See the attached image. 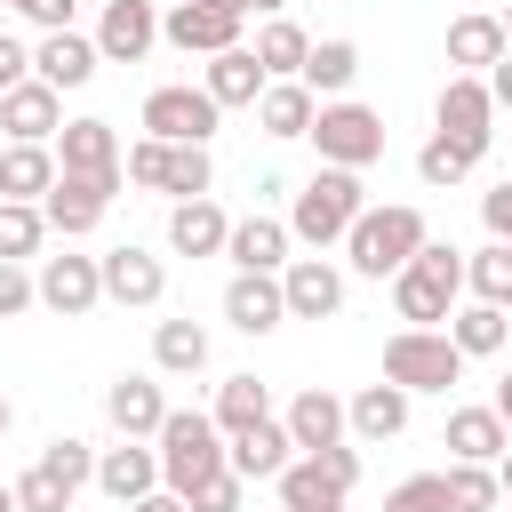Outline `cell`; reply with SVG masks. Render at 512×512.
<instances>
[{
    "label": "cell",
    "mask_w": 512,
    "mask_h": 512,
    "mask_svg": "<svg viewBox=\"0 0 512 512\" xmlns=\"http://www.w3.org/2000/svg\"><path fill=\"white\" fill-rule=\"evenodd\" d=\"M464 304V256L448 240H424L400 272H392V312L408 328H448V312Z\"/></svg>",
    "instance_id": "obj_1"
},
{
    "label": "cell",
    "mask_w": 512,
    "mask_h": 512,
    "mask_svg": "<svg viewBox=\"0 0 512 512\" xmlns=\"http://www.w3.org/2000/svg\"><path fill=\"white\" fill-rule=\"evenodd\" d=\"M360 208H368V192H360L352 168H312V176L296 184V200H288V240H304V248L320 256V248H336V240L360 224Z\"/></svg>",
    "instance_id": "obj_2"
},
{
    "label": "cell",
    "mask_w": 512,
    "mask_h": 512,
    "mask_svg": "<svg viewBox=\"0 0 512 512\" xmlns=\"http://www.w3.org/2000/svg\"><path fill=\"white\" fill-rule=\"evenodd\" d=\"M424 240H432V232H424V208L384 200V208H360V224L344 232V264H352L360 280H392Z\"/></svg>",
    "instance_id": "obj_3"
},
{
    "label": "cell",
    "mask_w": 512,
    "mask_h": 512,
    "mask_svg": "<svg viewBox=\"0 0 512 512\" xmlns=\"http://www.w3.org/2000/svg\"><path fill=\"white\" fill-rule=\"evenodd\" d=\"M152 440H160L152 456H160V488L168 496H192L208 472H224V432L208 424V408H168Z\"/></svg>",
    "instance_id": "obj_4"
},
{
    "label": "cell",
    "mask_w": 512,
    "mask_h": 512,
    "mask_svg": "<svg viewBox=\"0 0 512 512\" xmlns=\"http://www.w3.org/2000/svg\"><path fill=\"white\" fill-rule=\"evenodd\" d=\"M120 176L144 184V192H168V200H208L216 160H208V144H160V136H136V144L120 152Z\"/></svg>",
    "instance_id": "obj_5"
},
{
    "label": "cell",
    "mask_w": 512,
    "mask_h": 512,
    "mask_svg": "<svg viewBox=\"0 0 512 512\" xmlns=\"http://www.w3.org/2000/svg\"><path fill=\"white\" fill-rule=\"evenodd\" d=\"M304 136L320 144V168H352V176H360V168H376V160H384V112H376V104H360V96L320 104Z\"/></svg>",
    "instance_id": "obj_6"
},
{
    "label": "cell",
    "mask_w": 512,
    "mask_h": 512,
    "mask_svg": "<svg viewBox=\"0 0 512 512\" xmlns=\"http://www.w3.org/2000/svg\"><path fill=\"white\" fill-rule=\"evenodd\" d=\"M384 384H400L408 400L416 392H448V384H464V352L448 344V328H400L384 344Z\"/></svg>",
    "instance_id": "obj_7"
},
{
    "label": "cell",
    "mask_w": 512,
    "mask_h": 512,
    "mask_svg": "<svg viewBox=\"0 0 512 512\" xmlns=\"http://www.w3.org/2000/svg\"><path fill=\"white\" fill-rule=\"evenodd\" d=\"M216 120H224V112H216L208 88H192V80H168V88L144 96V136H160V144H208Z\"/></svg>",
    "instance_id": "obj_8"
},
{
    "label": "cell",
    "mask_w": 512,
    "mask_h": 512,
    "mask_svg": "<svg viewBox=\"0 0 512 512\" xmlns=\"http://www.w3.org/2000/svg\"><path fill=\"white\" fill-rule=\"evenodd\" d=\"M432 136H448V144H464V152L480 160V152H488V136H496L488 80H472V72H448V88H440V104H432Z\"/></svg>",
    "instance_id": "obj_9"
},
{
    "label": "cell",
    "mask_w": 512,
    "mask_h": 512,
    "mask_svg": "<svg viewBox=\"0 0 512 512\" xmlns=\"http://www.w3.org/2000/svg\"><path fill=\"white\" fill-rule=\"evenodd\" d=\"M120 200V176H64L56 168V184L40 192V216H48V232H64V240H80V232H96L104 224V208Z\"/></svg>",
    "instance_id": "obj_10"
},
{
    "label": "cell",
    "mask_w": 512,
    "mask_h": 512,
    "mask_svg": "<svg viewBox=\"0 0 512 512\" xmlns=\"http://www.w3.org/2000/svg\"><path fill=\"white\" fill-rule=\"evenodd\" d=\"M240 24H248V16H232L224 0H176V8L160 16V40H168L176 56H224V48H240Z\"/></svg>",
    "instance_id": "obj_11"
},
{
    "label": "cell",
    "mask_w": 512,
    "mask_h": 512,
    "mask_svg": "<svg viewBox=\"0 0 512 512\" xmlns=\"http://www.w3.org/2000/svg\"><path fill=\"white\" fill-rule=\"evenodd\" d=\"M32 296H40L56 320H80V312L104 304V272H96V256H40Z\"/></svg>",
    "instance_id": "obj_12"
},
{
    "label": "cell",
    "mask_w": 512,
    "mask_h": 512,
    "mask_svg": "<svg viewBox=\"0 0 512 512\" xmlns=\"http://www.w3.org/2000/svg\"><path fill=\"white\" fill-rule=\"evenodd\" d=\"M280 304H288V320H336L344 312V272L328 256H288L280 264Z\"/></svg>",
    "instance_id": "obj_13"
},
{
    "label": "cell",
    "mask_w": 512,
    "mask_h": 512,
    "mask_svg": "<svg viewBox=\"0 0 512 512\" xmlns=\"http://www.w3.org/2000/svg\"><path fill=\"white\" fill-rule=\"evenodd\" d=\"M88 40H96L104 64H144L152 40H160V8H152V0H104V16H96Z\"/></svg>",
    "instance_id": "obj_14"
},
{
    "label": "cell",
    "mask_w": 512,
    "mask_h": 512,
    "mask_svg": "<svg viewBox=\"0 0 512 512\" xmlns=\"http://www.w3.org/2000/svg\"><path fill=\"white\" fill-rule=\"evenodd\" d=\"M96 272H104V296H112V304H136V312H144V304L168 296V264H160L152 248H136V240H128V248H104Z\"/></svg>",
    "instance_id": "obj_15"
},
{
    "label": "cell",
    "mask_w": 512,
    "mask_h": 512,
    "mask_svg": "<svg viewBox=\"0 0 512 512\" xmlns=\"http://www.w3.org/2000/svg\"><path fill=\"white\" fill-rule=\"evenodd\" d=\"M56 168L64 176H120V136L112 120H64L56 128ZM128 184V176H120Z\"/></svg>",
    "instance_id": "obj_16"
},
{
    "label": "cell",
    "mask_w": 512,
    "mask_h": 512,
    "mask_svg": "<svg viewBox=\"0 0 512 512\" xmlns=\"http://www.w3.org/2000/svg\"><path fill=\"white\" fill-rule=\"evenodd\" d=\"M344 432H352V440H368V448L400 440V432H408V392H400V384H384V376H376V384H360V392L344 400Z\"/></svg>",
    "instance_id": "obj_17"
},
{
    "label": "cell",
    "mask_w": 512,
    "mask_h": 512,
    "mask_svg": "<svg viewBox=\"0 0 512 512\" xmlns=\"http://www.w3.org/2000/svg\"><path fill=\"white\" fill-rule=\"evenodd\" d=\"M96 64H104V56H96V40H88V32H48V40L32 48V80H40V88H56V96H64V88H88V80H96Z\"/></svg>",
    "instance_id": "obj_18"
},
{
    "label": "cell",
    "mask_w": 512,
    "mask_h": 512,
    "mask_svg": "<svg viewBox=\"0 0 512 512\" xmlns=\"http://www.w3.org/2000/svg\"><path fill=\"white\" fill-rule=\"evenodd\" d=\"M0 128H8V144H56V128H64V96L40 88V80H24V88L0 96Z\"/></svg>",
    "instance_id": "obj_19"
},
{
    "label": "cell",
    "mask_w": 512,
    "mask_h": 512,
    "mask_svg": "<svg viewBox=\"0 0 512 512\" xmlns=\"http://www.w3.org/2000/svg\"><path fill=\"white\" fill-rule=\"evenodd\" d=\"M224 320H232L240 336H272V328L288 320V304H280V272H232V288H224Z\"/></svg>",
    "instance_id": "obj_20"
},
{
    "label": "cell",
    "mask_w": 512,
    "mask_h": 512,
    "mask_svg": "<svg viewBox=\"0 0 512 512\" xmlns=\"http://www.w3.org/2000/svg\"><path fill=\"white\" fill-rule=\"evenodd\" d=\"M96 488L128 512L136 496H152L160 488V456L144 448V440H120V448H96Z\"/></svg>",
    "instance_id": "obj_21"
},
{
    "label": "cell",
    "mask_w": 512,
    "mask_h": 512,
    "mask_svg": "<svg viewBox=\"0 0 512 512\" xmlns=\"http://www.w3.org/2000/svg\"><path fill=\"white\" fill-rule=\"evenodd\" d=\"M288 248H296V240H288V224H280V216H264V208H256V216H240V224L224 232L232 272H280V264H288Z\"/></svg>",
    "instance_id": "obj_22"
},
{
    "label": "cell",
    "mask_w": 512,
    "mask_h": 512,
    "mask_svg": "<svg viewBox=\"0 0 512 512\" xmlns=\"http://www.w3.org/2000/svg\"><path fill=\"white\" fill-rule=\"evenodd\" d=\"M104 416H112L120 440H152L160 416H168V400H160L152 376H112V384H104Z\"/></svg>",
    "instance_id": "obj_23"
},
{
    "label": "cell",
    "mask_w": 512,
    "mask_h": 512,
    "mask_svg": "<svg viewBox=\"0 0 512 512\" xmlns=\"http://www.w3.org/2000/svg\"><path fill=\"white\" fill-rule=\"evenodd\" d=\"M288 440H296V456H320V448H336L344 440V400L336 392H320V384H304L296 400H288Z\"/></svg>",
    "instance_id": "obj_24"
},
{
    "label": "cell",
    "mask_w": 512,
    "mask_h": 512,
    "mask_svg": "<svg viewBox=\"0 0 512 512\" xmlns=\"http://www.w3.org/2000/svg\"><path fill=\"white\" fill-rule=\"evenodd\" d=\"M440 448H448L456 464H496V456L512 448V432H504V416H496V408H448Z\"/></svg>",
    "instance_id": "obj_25"
},
{
    "label": "cell",
    "mask_w": 512,
    "mask_h": 512,
    "mask_svg": "<svg viewBox=\"0 0 512 512\" xmlns=\"http://www.w3.org/2000/svg\"><path fill=\"white\" fill-rule=\"evenodd\" d=\"M224 464H232L240 480H280V472L296 464V440H288V424H280V416H264L256 432L224 440Z\"/></svg>",
    "instance_id": "obj_26"
},
{
    "label": "cell",
    "mask_w": 512,
    "mask_h": 512,
    "mask_svg": "<svg viewBox=\"0 0 512 512\" xmlns=\"http://www.w3.org/2000/svg\"><path fill=\"white\" fill-rule=\"evenodd\" d=\"M200 88H208V104H216V112H232V104H248V112H256V96H264L272 80H264V64H256V56H248V40H240V48L208 56V80H200Z\"/></svg>",
    "instance_id": "obj_27"
},
{
    "label": "cell",
    "mask_w": 512,
    "mask_h": 512,
    "mask_svg": "<svg viewBox=\"0 0 512 512\" xmlns=\"http://www.w3.org/2000/svg\"><path fill=\"white\" fill-rule=\"evenodd\" d=\"M224 232H232V216L216 200H176L168 208V248L176 256H224Z\"/></svg>",
    "instance_id": "obj_28"
},
{
    "label": "cell",
    "mask_w": 512,
    "mask_h": 512,
    "mask_svg": "<svg viewBox=\"0 0 512 512\" xmlns=\"http://www.w3.org/2000/svg\"><path fill=\"white\" fill-rule=\"evenodd\" d=\"M312 112H320V96H312L304 80H272V88L256 96V128H264V136H280V144H288V136H304V128H312Z\"/></svg>",
    "instance_id": "obj_29"
},
{
    "label": "cell",
    "mask_w": 512,
    "mask_h": 512,
    "mask_svg": "<svg viewBox=\"0 0 512 512\" xmlns=\"http://www.w3.org/2000/svg\"><path fill=\"white\" fill-rule=\"evenodd\" d=\"M264 416H272V392H264L256 376H224V384H216V408H208V424H216L224 440H240V432H256Z\"/></svg>",
    "instance_id": "obj_30"
},
{
    "label": "cell",
    "mask_w": 512,
    "mask_h": 512,
    "mask_svg": "<svg viewBox=\"0 0 512 512\" xmlns=\"http://www.w3.org/2000/svg\"><path fill=\"white\" fill-rule=\"evenodd\" d=\"M496 56H504V24H496V16H456V24H448V64H456V72L488 80Z\"/></svg>",
    "instance_id": "obj_31"
},
{
    "label": "cell",
    "mask_w": 512,
    "mask_h": 512,
    "mask_svg": "<svg viewBox=\"0 0 512 512\" xmlns=\"http://www.w3.org/2000/svg\"><path fill=\"white\" fill-rule=\"evenodd\" d=\"M256 64H264V80H296L304 72V56H312V32L304 24H288V16H264V32H256V48H248Z\"/></svg>",
    "instance_id": "obj_32"
},
{
    "label": "cell",
    "mask_w": 512,
    "mask_h": 512,
    "mask_svg": "<svg viewBox=\"0 0 512 512\" xmlns=\"http://www.w3.org/2000/svg\"><path fill=\"white\" fill-rule=\"evenodd\" d=\"M296 80H304L320 104H336V96L360 80V48H352V40H312V56H304V72H296Z\"/></svg>",
    "instance_id": "obj_33"
},
{
    "label": "cell",
    "mask_w": 512,
    "mask_h": 512,
    "mask_svg": "<svg viewBox=\"0 0 512 512\" xmlns=\"http://www.w3.org/2000/svg\"><path fill=\"white\" fill-rule=\"evenodd\" d=\"M504 336H512V312H496V304H456V312H448V344H456L464 360L504 352Z\"/></svg>",
    "instance_id": "obj_34"
},
{
    "label": "cell",
    "mask_w": 512,
    "mask_h": 512,
    "mask_svg": "<svg viewBox=\"0 0 512 512\" xmlns=\"http://www.w3.org/2000/svg\"><path fill=\"white\" fill-rule=\"evenodd\" d=\"M152 368L160 376H200L208 368V328L200 320H160L152 328Z\"/></svg>",
    "instance_id": "obj_35"
},
{
    "label": "cell",
    "mask_w": 512,
    "mask_h": 512,
    "mask_svg": "<svg viewBox=\"0 0 512 512\" xmlns=\"http://www.w3.org/2000/svg\"><path fill=\"white\" fill-rule=\"evenodd\" d=\"M48 184H56V152L48 144H8L0 152V200H32L40 208Z\"/></svg>",
    "instance_id": "obj_36"
},
{
    "label": "cell",
    "mask_w": 512,
    "mask_h": 512,
    "mask_svg": "<svg viewBox=\"0 0 512 512\" xmlns=\"http://www.w3.org/2000/svg\"><path fill=\"white\" fill-rule=\"evenodd\" d=\"M272 488H280V512H344V488H336V480H328L312 456H296V464H288Z\"/></svg>",
    "instance_id": "obj_37"
},
{
    "label": "cell",
    "mask_w": 512,
    "mask_h": 512,
    "mask_svg": "<svg viewBox=\"0 0 512 512\" xmlns=\"http://www.w3.org/2000/svg\"><path fill=\"white\" fill-rule=\"evenodd\" d=\"M464 288H472V304H496V312H512V248H504V240L472 248V256H464Z\"/></svg>",
    "instance_id": "obj_38"
},
{
    "label": "cell",
    "mask_w": 512,
    "mask_h": 512,
    "mask_svg": "<svg viewBox=\"0 0 512 512\" xmlns=\"http://www.w3.org/2000/svg\"><path fill=\"white\" fill-rule=\"evenodd\" d=\"M40 240H48V216H40L32 200H0V264L40 256Z\"/></svg>",
    "instance_id": "obj_39"
},
{
    "label": "cell",
    "mask_w": 512,
    "mask_h": 512,
    "mask_svg": "<svg viewBox=\"0 0 512 512\" xmlns=\"http://www.w3.org/2000/svg\"><path fill=\"white\" fill-rule=\"evenodd\" d=\"M40 472H48V480H64V488L80 496V488L96 480V448H88L80 432H56V440L40 448Z\"/></svg>",
    "instance_id": "obj_40"
},
{
    "label": "cell",
    "mask_w": 512,
    "mask_h": 512,
    "mask_svg": "<svg viewBox=\"0 0 512 512\" xmlns=\"http://www.w3.org/2000/svg\"><path fill=\"white\" fill-rule=\"evenodd\" d=\"M480 160L464 152V144H448V136H424V152H416V176L432 184V192H448V184H464Z\"/></svg>",
    "instance_id": "obj_41"
},
{
    "label": "cell",
    "mask_w": 512,
    "mask_h": 512,
    "mask_svg": "<svg viewBox=\"0 0 512 512\" xmlns=\"http://www.w3.org/2000/svg\"><path fill=\"white\" fill-rule=\"evenodd\" d=\"M448 512H488L504 488H496V464H448Z\"/></svg>",
    "instance_id": "obj_42"
},
{
    "label": "cell",
    "mask_w": 512,
    "mask_h": 512,
    "mask_svg": "<svg viewBox=\"0 0 512 512\" xmlns=\"http://www.w3.org/2000/svg\"><path fill=\"white\" fill-rule=\"evenodd\" d=\"M8 488H16V512H72V488H64V480H48L40 464H32V472H16Z\"/></svg>",
    "instance_id": "obj_43"
},
{
    "label": "cell",
    "mask_w": 512,
    "mask_h": 512,
    "mask_svg": "<svg viewBox=\"0 0 512 512\" xmlns=\"http://www.w3.org/2000/svg\"><path fill=\"white\" fill-rule=\"evenodd\" d=\"M240 496H248V480L224 464V472H208V480L184 496V512H240Z\"/></svg>",
    "instance_id": "obj_44"
},
{
    "label": "cell",
    "mask_w": 512,
    "mask_h": 512,
    "mask_svg": "<svg viewBox=\"0 0 512 512\" xmlns=\"http://www.w3.org/2000/svg\"><path fill=\"white\" fill-rule=\"evenodd\" d=\"M384 512H448V480L440 472H416V480H400L384 496Z\"/></svg>",
    "instance_id": "obj_45"
},
{
    "label": "cell",
    "mask_w": 512,
    "mask_h": 512,
    "mask_svg": "<svg viewBox=\"0 0 512 512\" xmlns=\"http://www.w3.org/2000/svg\"><path fill=\"white\" fill-rule=\"evenodd\" d=\"M312 464H320V472H328V480H336V488H344V496H352V488H360V448H352V440H336V448H320V456H312Z\"/></svg>",
    "instance_id": "obj_46"
},
{
    "label": "cell",
    "mask_w": 512,
    "mask_h": 512,
    "mask_svg": "<svg viewBox=\"0 0 512 512\" xmlns=\"http://www.w3.org/2000/svg\"><path fill=\"white\" fill-rule=\"evenodd\" d=\"M40 296H32V272L24 264H0V320H16V312H32Z\"/></svg>",
    "instance_id": "obj_47"
},
{
    "label": "cell",
    "mask_w": 512,
    "mask_h": 512,
    "mask_svg": "<svg viewBox=\"0 0 512 512\" xmlns=\"http://www.w3.org/2000/svg\"><path fill=\"white\" fill-rule=\"evenodd\" d=\"M24 80H32V48H24L16 32H0V96H8V88H24Z\"/></svg>",
    "instance_id": "obj_48"
},
{
    "label": "cell",
    "mask_w": 512,
    "mask_h": 512,
    "mask_svg": "<svg viewBox=\"0 0 512 512\" xmlns=\"http://www.w3.org/2000/svg\"><path fill=\"white\" fill-rule=\"evenodd\" d=\"M16 16H32L40 32H72V16H80V0H24Z\"/></svg>",
    "instance_id": "obj_49"
},
{
    "label": "cell",
    "mask_w": 512,
    "mask_h": 512,
    "mask_svg": "<svg viewBox=\"0 0 512 512\" xmlns=\"http://www.w3.org/2000/svg\"><path fill=\"white\" fill-rule=\"evenodd\" d=\"M480 216H488V232L512 248V184H496V192H480Z\"/></svg>",
    "instance_id": "obj_50"
},
{
    "label": "cell",
    "mask_w": 512,
    "mask_h": 512,
    "mask_svg": "<svg viewBox=\"0 0 512 512\" xmlns=\"http://www.w3.org/2000/svg\"><path fill=\"white\" fill-rule=\"evenodd\" d=\"M488 104H496V112H512V48L488 64Z\"/></svg>",
    "instance_id": "obj_51"
},
{
    "label": "cell",
    "mask_w": 512,
    "mask_h": 512,
    "mask_svg": "<svg viewBox=\"0 0 512 512\" xmlns=\"http://www.w3.org/2000/svg\"><path fill=\"white\" fill-rule=\"evenodd\" d=\"M128 512H184V496H168V488H152V496H136Z\"/></svg>",
    "instance_id": "obj_52"
},
{
    "label": "cell",
    "mask_w": 512,
    "mask_h": 512,
    "mask_svg": "<svg viewBox=\"0 0 512 512\" xmlns=\"http://www.w3.org/2000/svg\"><path fill=\"white\" fill-rule=\"evenodd\" d=\"M224 8H232V16H280L288 0H224Z\"/></svg>",
    "instance_id": "obj_53"
},
{
    "label": "cell",
    "mask_w": 512,
    "mask_h": 512,
    "mask_svg": "<svg viewBox=\"0 0 512 512\" xmlns=\"http://www.w3.org/2000/svg\"><path fill=\"white\" fill-rule=\"evenodd\" d=\"M496 416H504V432H512V368H504V384H496V400H488Z\"/></svg>",
    "instance_id": "obj_54"
},
{
    "label": "cell",
    "mask_w": 512,
    "mask_h": 512,
    "mask_svg": "<svg viewBox=\"0 0 512 512\" xmlns=\"http://www.w3.org/2000/svg\"><path fill=\"white\" fill-rule=\"evenodd\" d=\"M496 488H504V496H512V448H504V456H496Z\"/></svg>",
    "instance_id": "obj_55"
},
{
    "label": "cell",
    "mask_w": 512,
    "mask_h": 512,
    "mask_svg": "<svg viewBox=\"0 0 512 512\" xmlns=\"http://www.w3.org/2000/svg\"><path fill=\"white\" fill-rule=\"evenodd\" d=\"M0 512H16V488H8V480H0Z\"/></svg>",
    "instance_id": "obj_56"
},
{
    "label": "cell",
    "mask_w": 512,
    "mask_h": 512,
    "mask_svg": "<svg viewBox=\"0 0 512 512\" xmlns=\"http://www.w3.org/2000/svg\"><path fill=\"white\" fill-rule=\"evenodd\" d=\"M496 24H504V48H512V8H504V16H496Z\"/></svg>",
    "instance_id": "obj_57"
},
{
    "label": "cell",
    "mask_w": 512,
    "mask_h": 512,
    "mask_svg": "<svg viewBox=\"0 0 512 512\" xmlns=\"http://www.w3.org/2000/svg\"><path fill=\"white\" fill-rule=\"evenodd\" d=\"M8 416H16V408H8V400H0V432H8Z\"/></svg>",
    "instance_id": "obj_58"
},
{
    "label": "cell",
    "mask_w": 512,
    "mask_h": 512,
    "mask_svg": "<svg viewBox=\"0 0 512 512\" xmlns=\"http://www.w3.org/2000/svg\"><path fill=\"white\" fill-rule=\"evenodd\" d=\"M0 8H24V0H0Z\"/></svg>",
    "instance_id": "obj_59"
}]
</instances>
